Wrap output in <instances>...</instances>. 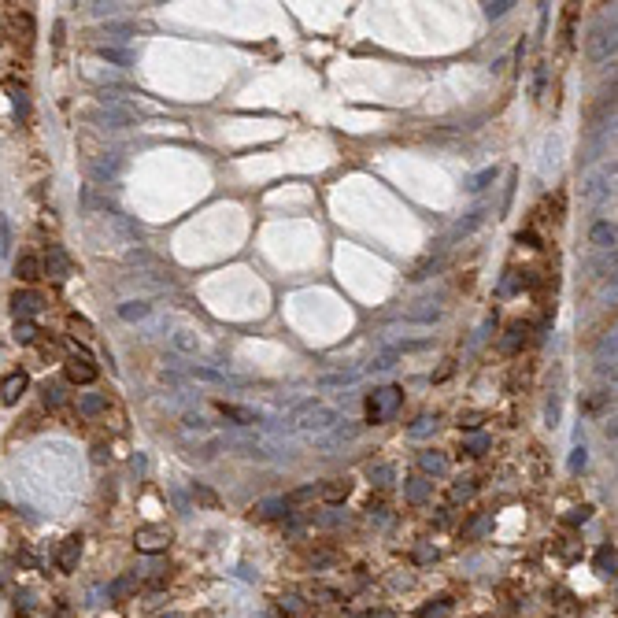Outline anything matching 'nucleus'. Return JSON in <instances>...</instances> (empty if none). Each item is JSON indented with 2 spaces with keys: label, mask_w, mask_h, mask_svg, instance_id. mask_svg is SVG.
<instances>
[{
  "label": "nucleus",
  "mask_w": 618,
  "mask_h": 618,
  "mask_svg": "<svg viewBox=\"0 0 618 618\" xmlns=\"http://www.w3.org/2000/svg\"><path fill=\"white\" fill-rule=\"evenodd\" d=\"M367 478H371V485H393L396 470L389 467V463H371V467H367Z\"/></svg>",
  "instance_id": "a878e982"
},
{
  "label": "nucleus",
  "mask_w": 618,
  "mask_h": 618,
  "mask_svg": "<svg viewBox=\"0 0 618 618\" xmlns=\"http://www.w3.org/2000/svg\"><path fill=\"white\" fill-rule=\"evenodd\" d=\"M596 570H600V574H615V548L611 545H603L600 551H596Z\"/></svg>",
  "instance_id": "2f4dec72"
},
{
  "label": "nucleus",
  "mask_w": 618,
  "mask_h": 618,
  "mask_svg": "<svg viewBox=\"0 0 618 618\" xmlns=\"http://www.w3.org/2000/svg\"><path fill=\"white\" fill-rule=\"evenodd\" d=\"M585 463H589V455H585V444H578V448H574V455H570V470H581Z\"/></svg>",
  "instance_id": "c03bdc74"
},
{
  "label": "nucleus",
  "mask_w": 618,
  "mask_h": 618,
  "mask_svg": "<svg viewBox=\"0 0 618 618\" xmlns=\"http://www.w3.org/2000/svg\"><path fill=\"white\" fill-rule=\"evenodd\" d=\"M219 415H222V418H230V422H237V426H256V422H259L256 411L233 407V404H219Z\"/></svg>",
  "instance_id": "a211bd4d"
},
{
  "label": "nucleus",
  "mask_w": 618,
  "mask_h": 618,
  "mask_svg": "<svg viewBox=\"0 0 618 618\" xmlns=\"http://www.w3.org/2000/svg\"><path fill=\"white\" fill-rule=\"evenodd\" d=\"M400 404H404V389L400 385H382V389H374V396L367 400V418L374 422H385V418H393Z\"/></svg>",
  "instance_id": "f03ea898"
},
{
  "label": "nucleus",
  "mask_w": 618,
  "mask_h": 618,
  "mask_svg": "<svg viewBox=\"0 0 618 618\" xmlns=\"http://www.w3.org/2000/svg\"><path fill=\"white\" fill-rule=\"evenodd\" d=\"M189 374L197 378V382H211V385H237L230 374H226V371H215V367H197V363H193Z\"/></svg>",
  "instance_id": "f3484780"
},
{
  "label": "nucleus",
  "mask_w": 618,
  "mask_h": 618,
  "mask_svg": "<svg viewBox=\"0 0 618 618\" xmlns=\"http://www.w3.org/2000/svg\"><path fill=\"white\" fill-rule=\"evenodd\" d=\"M360 437V422H337V426H333L330 433H322V437H315V448L319 452H337L341 444H348V441H355Z\"/></svg>",
  "instance_id": "39448f33"
},
{
  "label": "nucleus",
  "mask_w": 618,
  "mask_h": 618,
  "mask_svg": "<svg viewBox=\"0 0 618 618\" xmlns=\"http://www.w3.org/2000/svg\"><path fill=\"white\" fill-rule=\"evenodd\" d=\"M67 326H71V333H78V337H89V322H85V319L71 315V322H67Z\"/></svg>",
  "instance_id": "a18cd8bd"
},
{
  "label": "nucleus",
  "mask_w": 618,
  "mask_h": 618,
  "mask_svg": "<svg viewBox=\"0 0 618 618\" xmlns=\"http://www.w3.org/2000/svg\"><path fill=\"white\" fill-rule=\"evenodd\" d=\"M596 371H600V374H615V333H611V337H603L600 355H596Z\"/></svg>",
  "instance_id": "aec40b11"
},
{
  "label": "nucleus",
  "mask_w": 618,
  "mask_h": 618,
  "mask_svg": "<svg viewBox=\"0 0 618 618\" xmlns=\"http://www.w3.org/2000/svg\"><path fill=\"white\" fill-rule=\"evenodd\" d=\"M437 430V418H430V415H422V418H415L407 426V437H430V433Z\"/></svg>",
  "instance_id": "7c9ffc66"
},
{
  "label": "nucleus",
  "mask_w": 618,
  "mask_h": 618,
  "mask_svg": "<svg viewBox=\"0 0 618 618\" xmlns=\"http://www.w3.org/2000/svg\"><path fill=\"white\" fill-rule=\"evenodd\" d=\"M96 56L100 60H107V63H130V52H123V48H96Z\"/></svg>",
  "instance_id": "e433bc0d"
},
{
  "label": "nucleus",
  "mask_w": 618,
  "mask_h": 618,
  "mask_svg": "<svg viewBox=\"0 0 618 618\" xmlns=\"http://www.w3.org/2000/svg\"><path fill=\"white\" fill-rule=\"evenodd\" d=\"M278 607H281V611H289V615H300V611H303L300 596H292V592H289V596H281V603H278Z\"/></svg>",
  "instance_id": "ea45409f"
},
{
  "label": "nucleus",
  "mask_w": 618,
  "mask_h": 618,
  "mask_svg": "<svg viewBox=\"0 0 618 618\" xmlns=\"http://www.w3.org/2000/svg\"><path fill=\"white\" fill-rule=\"evenodd\" d=\"M26 385H30V378H26L23 371L8 374L4 382H0V400H4L8 407H12V404H19V400H23V393H26Z\"/></svg>",
  "instance_id": "f8f14e48"
},
{
  "label": "nucleus",
  "mask_w": 618,
  "mask_h": 618,
  "mask_svg": "<svg viewBox=\"0 0 618 618\" xmlns=\"http://www.w3.org/2000/svg\"><path fill=\"white\" fill-rule=\"evenodd\" d=\"M170 344H175V352H182V355H197L200 352L197 333H189V330H178L175 337H170Z\"/></svg>",
  "instance_id": "5701e85b"
},
{
  "label": "nucleus",
  "mask_w": 618,
  "mask_h": 618,
  "mask_svg": "<svg viewBox=\"0 0 618 618\" xmlns=\"http://www.w3.org/2000/svg\"><path fill=\"white\" fill-rule=\"evenodd\" d=\"M8 245H12V226L8 219H0V256H8Z\"/></svg>",
  "instance_id": "79ce46f5"
},
{
  "label": "nucleus",
  "mask_w": 618,
  "mask_h": 618,
  "mask_svg": "<svg viewBox=\"0 0 618 618\" xmlns=\"http://www.w3.org/2000/svg\"><path fill=\"white\" fill-rule=\"evenodd\" d=\"M63 378H67L71 385H89V382H96V363L89 355H71V360L63 363Z\"/></svg>",
  "instance_id": "0eeeda50"
},
{
  "label": "nucleus",
  "mask_w": 618,
  "mask_h": 618,
  "mask_svg": "<svg viewBox=\"0 0 618 618\" xmlns=\"http://www.w3.org/2000/svg\"><path fill=\"white\" fill-rule=\"evenodd\" d=\"M559 137H548L545 141V159H540V175H548V170H556L559 167Z\"/></svg>",
  "instance_id": "b1692460"
},
{
  "label": "nucleus",
  "mask_w": 618,
  "mask_h": 618,
  "mask_svg": "<svg viewBox=\"0 0 618 618\" xmlns=\"http://www.w3.org/2000/svg\"><path fill=\"white\" fill-rule=\"evenodd\" d=\"M148 303L145 300H130V303H123V308H118V315H123L126 322H137V319H148Z\"/></svg>",
  "instance_id": "c85d7f7f"
},
{
  "label": "nucleus",
  "mask_w": 618,
  "mask_h": 618,
  "mask_svg": "<svg viewBox=\"0 0 618 618\" xmlns=\"http://www.w3.org/2000/svg\"><path fill=\"white\" fill-rule=\"evenodd\" d=\"M589 56L596 63H603V60H611L615 56V26L607 30V23H600L592 30V37H589Z\"/></svg>",
  "instance_id": "6e6552de"
},
{
  "label": "nucleus",
  "mask_w": 618,
  "mask_h": 618,
  "mask_svg": "<svg viewBox=\"0 0 618 618\" xmlns=\"http://www.w3.org/2000/svg\"><path fill=\"white\" fill-rule=\"evenodd\" d=\"M41 274H48L52 281H67L71 259H67V252H63L60 245H48V256H45V263H41Z\"/></svg>",
  "instance_id": "1a4fd4ad"
},
{
  "label": "nucleus",
  "mask_w": 618,
  "mask_h": 618,
  "mask_svg": "<svg viewBox=\"0 0 618 618\" xmlns=\"http://www.w3.org/2000/svg\"><path fill=\"white\" fill-rule=\"evenodd\" d=\"M489 182H496V167H489V170H482V175H474V182H470V193H482L485 186H489Z\"/></svg>",
  "instance_id": "4c0bfd02"
},
{
  "label": "nucleus",
  "mask_w": 618,
  "mask_h": 618,
  "mask_svg": "<svg viewBox=\"0 0 618 618\" xmlns=\"http://www.w3.org/2000/svg\"><path fill=\"white\" fill-rule=\"evenodd\" d=\"M104 34H134V26H130V23H107Z\"/></svg>",
  "instance_id": "de8ad7c7"
},
{
  "label": "nucleus",
  "mask_w": 618,
  "mask_h": 618,
  "mask_svg": "<svg viewBox=\"0 0 618 618\" xmlns=\"http://www.w3.org/2000/svg\"><path fill=\"white\" fill-rule=\"evenodd\" d=\"M559 422V400H548V426Z\"/></svg>",
  "instance_id": "3c124183"
},
{
  "label": "nucleus",
  "mask_w": 618,
  "mask_h": 618,
  "mask_svg": "<svg viewBox=\"0 0 618 618\" xmlns=\"http://www.w3.org/2000/svg\"><path fill=\"white\" fill-rule=\"evenodd\" d=\"M360 378H363V371L348 367V371H337V374H322L319 378V389H344V385H355Z\"/></svg>",
  "instance_id": "dca6fc26"
},
{
  "label": "nucleus",
  "mask_w": 618,
  "mask_h": 618,
  "mask_svg": "<svg viewBox=\"0 0 618 618\" xmlns=\"http://www.w3.org/2000/svg\"><path fill=\"white\" fill-rule=\"evenodd\" d=\"M482 215H485V211H470L467 219H459V222H455V230H452V237H467L474 226H482Z\"/></svg>",
  "instance_id": "473e14b6"
},
{
  "label": "nucleus",
  "mask_w": 618,
  "mask_h": 618,
  "mask_svg": "<svg viewBox=\"0 0 618 618\" xmlns=\"http://www.w3.org/2000/svg\"><path fill=\"white\" fill-rule=\"evenodd\" d=\"M8 93H12V104H15V112H23V107H26V96H23V89H15V85L8 82Z\"/></svg>",
  "instance_id": "49530a36"
},
{
  "label": "nucleus",
  "mask_w": 618,
  "mask_h": 618,
  "mask_svg": "<svg viewBox=\"0 0 618 618\" xmlns=\"http://www.w3.org/2000/svg\"><path fill=\"white\" fill-rule=\"evenodd\" d=\"M589 241H592L596 252H615V226L611 222H596L592 233H589Z\"/></svg>",
  "instance_id": "4468645a"
},
{
  "label": "nucleus",
  "mask_w": 618,
  "mask_h": 618,
  "mask_svg": "<svg viewBox=\"0 0 618 618\" xmlns=\"http://www.w3.org/2000/svg\"><path fill=\"white\" fill-rule=\"evenodd\" d=\"M15 341L19 344H34L37 341V326L30 319H15Z\"/></svg>",
  "instance_id": "c756f323"
},
{
  "label": "nucleus",
  "mask_w": 618,
  "mask_h": 618,
  "mask_svg": "<svg viewBox=\"0 0 618 618\" xmlns=\"http://www.w3.org/2000/svg\"><path fill=\"white\" fill-rule=\"evenodd\" d=\"M41 308H45V297H41V292H34V289H19L15 297H12L15 319H34Z\"/></svg>",
  "instance_id": "9d476101"
},
{
  "label": "nucleus",
  "mask_w": 618,
  "mask_h": 618,
  "mask_svg": "<svg viewBox=\"0 0 618 618\" xmlns=\"http://www.w3.org/2000/svg\"><path fill=\"white\" fill-rule=\"evenodd\" d=\"M285 511H289V500H263V504H259V515H263V518H278Z\"/></svg>",
  "instance_id": "72a5a7b5"
},
{
  "label": "nucleus",
  "mask_w": 618,
  "mask_h": 618,
  "mask_svg": "<svg viewBox=\"0 0 618 618\" xmlns=\"http://www.w3.org/2000/svg\"><path fill=\"white\" fill-rule=\"evenodd\" d=\"M585 518H589V507H578V511L570 515V522H585Z\"/></svg>",
  "instance_id": "603ef678"
},
{
  "label": "nucleus",
  "mask_w": 618,
  "mask_h": 618,
  "mask_svg": "<svg viewBox=\"0 0 618 618\" xmlns=\"http://www.w3.org/2000/svg\"><path fill=\"white\" fill-rule=\"evenodd\" d=\"M78 559H82V537L78 533H71V537H63V545L56 551V567L63 574H71L74 567H78Z\"/></svg>",
  "instance_id": "9b49d317"
},
{
  "label": "nucleus",
  "mask_w": 618,
  "mask_h": 618,
  "mask_svg": "<svg viewBox=\"0 0 618 618\" xmlns=\"http://www.w3.org/2000/svg\"><path fill=\"white\" fill-rule=\"evenodd\" d=\"M164 618H182V615H164Z\"/></svg>",
  "instance_id": "864d4df0"
},
{
  "label": "nucleus",
  "mask_w": 618,
  "mask_h": 618,
  "mask_svg": "<svg viewBox=\"0 0 618 618\" xmlns=\"http://www.w3.org/2000/svg\"><path fill=\"white\" fill-rule=\"evenodd\" d=\"M348 493H352V482H348V478H337V482H330L326 489H322V496H326L330 504H341V500H348Z\"/></svg>",
  "instance_id": "bb28decb"
},
{
  "label": "nucleus",
  "mask_w": 618,
  "mask_h": 618,
  "mask_svg": "<svg viewBox=\"0 0 618 618\" xmlns=\"http://www.w3.org/2000/svg\"><path fill=\"white\" fill-rule=\"evenodd\" d=\"M611 182H615V167H611V164H603L600 170H592V175L585 178L581 197L589 200V204H603L607 197H611Z\"/></svg>",
  "instance_id": "20e7f679"
},
{
  "label": "nucleus",
  "mask_w": 618,
  "mask_h": 618,
  "mask_svg": "<svg viewBox=\"0 0 618 618\" xmlns=\"http://www.w3.org/2000/svg\"><path fill=\"white\" fill-rule=\"evenodd\" d=\"M393 367H396V355H393V352H385V355H378V360L371 363V371L385 374V371H393Z\"/></svg>",
  "instance_id": "58836bf2"
},
{
  "label": "nucleus",
  "mask_w": 618,
  "mask_h": 618,
  "mask_svg": "<svg viewBox=\"0 0 618 618\" xmlns=\"http://www.w3.org/2000/svg\"><path fill=\"white\" fill-rule=\"evenodd\" d=\"M15 274L23 281H37L41 278V259L37 256H19L15 259Z\"/></svg>",
  "instance_id": "412c9836"
},
{
  "label": "nucleus",
  "mask_w": 618,
  "mask_h": 618,
  "mask_svg": "<svg viewBox=\"0 0 618 618\" xmlns=\"http://www.w3.org/2000/svg\"><path fill=\"white\" fill-rule=\"evenodd\" d=\"M93 15H118V4H93Z\"/></svg>",
  "instance_id": "09e8293b"
},
{
  "label": "nucleus",
  "mask_w": 618,
  "mask_h": 618,
  "mask_svg": "<svg viewBox=\"0 0 618 618\" xmlns=\"http://www.w3.org/2000/svg\"><path fill=\"white\" fill-rule=\"evenodd\" d=\"M344 511H330V515H319V526H333V522H341Z\"/></svg>",
  "instance_id": "8fccbe9b"
},
{
  "label": "nucleus",
  "mask_w": 618,
  "mask_h": 618,
  "mask_svg": "<svg viewBox=\"0 0 618 618\" xmlns=\"http://www.w3.org/2000/svg\"><path fill=\"white\" fill-rule=\"evenodd\" d=\"M470 496H474V482L470 478H459L452 485V500H470Z\"/></svg>",
  "instance_id": "f704fd0d"
},
{
  "label": "nucleus",
  "mask_w": 618,
  "mask_h": 618,
  "mask_svg": "<svg viewBox=\"0 0 618 618\" xmlns=\"http://www.w3.org/2000/svg\"><path fill=\"white\" fill-rule=\"evenodd\" d=\"M511 8H515L511 0H489V4H485V15H489V19H500V15L511 12Z\"/></svg>",
  "instance_id": "c9c22d12"
},
{
  "label": "nucleus",
  "mask_w": 618,
  "mask_h": 618,
  "mask_svg": "<svg viewBox=\"0 0 618 618\" xmlns=\"http://www.w3.org/2000/svg\"><path fill=\"white\" fill-rule=\"evenodd\" d=\"M493 448V437L489 433H470V437H463V452L467 455H482V452H489Z\"/></svg>",
  "instance_id": "393cba45"
},
{
  "label": "nucleus",
  "mask_w": 618,
  "mask_h": 618,
  "mask_svg": "<svg viewBox=\"0 0 618 618\" xmlns=\"http://www.w3.org/2000/svg\"><path fill=\"white\" fill-rule=\"evenodd\" d=\"M67 400V382H45V407H63Z\"/></svg>",
  "instance_id": "cd10ccee"
},
{
  "label": "nucleus",
  "mask_w": 618,
  "mask_h": 618,
  "mask_svg": "<svg viewBox=\"0 0 618 618\" xmlns=\"http://www.w3.org/2000/svg\"><path fill=\"white\" fill-rule=\"evenodd\" d=\"M186 430H197V433H208V418H200V415H186Z\"/></svg>",
  "instance_id": "37998d69"
},
{
  "label": "nucleus",
  "mask_w": 618,
  "mask_h": 618,
  "mask_svg": "<svg viewBox=\"0 0 618 618\" xmlns=\"http://www.w3.org/2000/svg\"><path fill=\"white\" fill-rule=\"evenodd\" d=\"M93 178L96 182H107V178H115V170H118V156L115 152H107V156H100V159H93Z\"/></svg>",
  "instance_id": "6ab92c4d"
},
{
  "label": "nucleus",
  "mask_w": 618,
  "mask_h": 618,
  "mask_svg": "<svg viewBox=\"0 0 618 618\" xmlns=\"http://www.w3.org/2000/svg\"><path fill=\"white\" fill-rule=\"evenodd\" d=\"M444 315V308L437 300H430V297H422V300H415L411 308L404 311V322H415V326H433Z\"/></svg>",
  "instance_id": "423d86ee"
},
{
  "label": "nucleus",
  "mask_w": 618,
  "mask_h": 618,
  "mask_svg": "<svg viewBox=\"0 0 618 618\" xmlns=\"http://www.w3.org/2000/svg\"><path fill=\"white\" fill-rule=\"evenodd\" d=\"M337 422H341L337 407L322 404V400H303V404H297V407H292V415L285 418V430L308 433V437H322V433H330Z\"/></svg>",
  "instance_id": "f257e3e1"
},
{
  "label": "nucleus",
  "mask_w": 618,
  "mask_h": 618,
  "mask_svg": "<svg viewBox=\"0 0 618 618\" xmlns=\"http://www.w3.org/2000/svg\"><path fill=\"white\" fill-rule=\"evenodd\" d=\"M430 489H433V482H426V478H407L404 482V496L411 504H422L430 496Z\"/></svg>",
  "instance_id": "4be33fe9"
},
{
  "label": "nucleus",
  "mask_w": 618,
  "mask_h": 618,
  "mask_svg": "<svg viewBox=\"0 0 618 618\" xmlns=\"http://www.w3.org/2000/svg\"><path fill=\"white\" fill-rule=\"evenodd\" d=\"M418 467L426 474H437V478H441V474H448V455L437 452V448H426L418 455Z\"/></svg>",
  "instance_id": "2eb2a0df"
},
{
  "label": "nucleus",
  "mask_w": 618,
  "mask_h": 618,
  "mask_svg": "<svg viewBox=\"0 0 618 618\" xmlns=\"http://www.w3.org/2000/svg\"><path fill=\"white\" fill-rule=\"evenodd\" d=\"M107 411V396L104 393H82L78 396V415L82 418H96V415H104Z\"/></svg>",
  "instance_id": "ddd939ff"
},
{
  "label": "nucleus",
  "mask_w": 618,
  "mask_h": 618,
  "mask_svg": "<svg viewBox=\"0 0 618 618\" xmlns=\"http://www.w3.org/2000/svg\"><path fill=\"white\" fill-rule=\"evenodd\" d=\"M522 341H526V330H522V326H515L511 333H507L504 348H507V352H515V348H518V344H522Z\"/></svg>",
  "instance_id": "a19ab883"
},
{
  "label": "nucleus",
  "mask_w": 618,
  "mask_h": 618,
  "mask_svg": "<svg viewBox=\"0 0 618 618\" xmlns=\"http://www.w3.org/2000/svg\"><path fill=\"white\" fill-rule=\"evenodd\" d=\"M170 540H175V533H170V526H164V522H145V526H137V533H134L137 551H148V556L167 551Z\"/></svg>",
  "instance_id": "7ed1b4c3"
}]
</instances>
